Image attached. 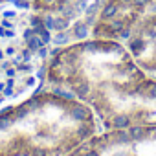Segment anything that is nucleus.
<instances>
[{"label":"nucleus","instance_id":"obj_1","mask_svg":"<svg viewBox=\"0 0 156 156\" xmlns=\"http://www.w3.org/2000/svg\"><path fill=\"white\" fill-rule=\"evenodd\" d=\"M118 13H119V4L116 2V0H108V2L103 4V8H101V11H99V19H101L103 22H107V20H110V19H116Z\"/></svg>","mask_w":156,"mask_h":156},{"label":"nucleus","instance_id":"obj_2","mask_svg":"<svg viewBox=\"0 0 156 156\" xmlns=\"http://www.w3.org/2000/svg\"><path fill=\"white\" fill-rule=\"evenodd\" d=\"M70 118L75 119V121H79V123H83V121H88L90 119V112L83 105H72L70 107Z\"/></svg>","mask_w":156,"mask_h":156},{"label":"nucleus","instance_id":"obj_3","mask_svg":"<svg viewBox=\"0 0 156 156\" xmlns=\"http://www.w3.org/2000/svg\"><path fill=\"white\" fill-rule=\"evenodd\" d=\"M108 138H110L112 143H119V145H125V143H130L132 141V138L127 132V129H114V132H110Z\"/></svg>","mask_w":156,"mask_h":156},{"label":"nucleus","instance_id":"obj_4","mask_svg":"<svg viewBox=\"0 0 156 156\" xmlns=\"http://www.w3.org/2000/svg\"><path fill=\"white\" fill-rule=\"evenodd\" d=\"M90 26L85 22V20H77L75 24H73V28H72V35H73V39H77V41H83V39H87L88 37V30Z\"/></svg>","mask_w":156,"mask_h":156},{"label":"nucleus","instance_id":"obj_5","mask_svg":"<svg viewBox=\"0 0 156 156\" xmlns=\"http://www.w3.org/2000/svg\"><path fill=\"white\" fill-rule=\"evenodd\" d=\"M72 88H73L75 98H81V99L90 94V83L87 79H81V81H77V83H72Z\"/></svg>","mask_w":156,"mask_h":156},{"label":"nucleus","instance_id":"obj_6","mask_svg":"<svg viewBox=\"0 0 156 156\" xmlns=\"http://www.w3.org/2000/svg\"><path fill=\"white\" fill-rule=\"evenodd\" d=\"M110 123H112L114 129H129L132 125V119H130L129 114H114Z\"/></svg>","mask_w":156,"mask_h":156},{"label":"nucleus","instance_id":"obj_7","mask_svg":"<svg viewBox=\"0 0 156 156\" xmlns=\"http://www.w3.org/2000/svg\"><path fill=\"white\" fill-rule=\"evenodd\" d=\"M105 28H107V31H108V35H118L123 28H125V20H121V19H110V20H107V24H105Z\"/></svg>","mask_w":156,"mask_h":156},{"label":"nucleus","instance_id":"obj_8","mask_svg":"<svg viewBox=\"0 0 156 156\" xmlns=\"http://www.w3.org/2000/svg\"><path fill=\"white\" fill-rule=\"evenodd\" d=\"M145 48V37H130L129 41V50L134 53V55H140Z\"/></svg>","mask_w":156,"mask_h":156},{"label":"nucleus","instance_id":"obj_9","mask_svg":"<svg viewBox=\"0 0 156 156\" xmlns=\"http://www.w3.org/2000/svg\"><path fill=\"white\" fill-rule=\"evenodd\" d=\"M103 48H105V42H101V41H87L85 44H81V51H85V53H98Z\"/></svg>","mask_w":156,"mask_h":156},{"label":"nucleus","instance_id":"obj_10","mask_svg":"<svg viewBox=\"0 0 156 156\" xmlns=\"http://www.w3.org/2000/svg\"><path fill=\"white\" fill-rule=\"evenodd\" d=\"M70 37H72V33H70L68 30H64V31H55V35L51 37V42H53L55 46H64V44L70 42Z\"/></svg>","mask_w":156,"mask_h":156},{"label":"nucleus","instance_id":"obj_11","mask_svg":"<svg viewBox=\"0 0 156 156\" xmlns=\"http://www.w3.org/2000/svg\"><path fill=\"white\" fill-rule=\"evenodd\" d=\"M129 134H130V138H132L134 141H140L141 138H145L147 130H145L143 125H130V127H129Z\"/></svg>","mask_w":156,"mask_h":156},{"label":"nucleus","instance_id":"obj_12","mask_svg":"<svg viewBox=\"0 0 156 156\" xmlns=\"http://www.w3.org/2000/svg\"><path fill=\"white\" fill-rule=\"evenodd\" d=\"M70 28V19L66 17H53V31H64Z\"/></svg>","mask_w":156,"mask_h":156},{"label":"nucleus","instance_id":"obj_13","mask_svg":"<svg viewBox=\"0 0 156 156\" xmlns=\"http://www.w3.org/2000/svg\"><path fill=\"white\" fill-rule=\"evenodd\" d=\"M51 96H57V98H61V99H64V101H72V99L75 98L73 92H68V90H64L62 87H53V88H51Z\"/></svg>","mask_w":156,"mask_h":156},{"label":"nucleus","instance_id":"obj_14","mask_svg":"<svg viewBox=\"0 0 156 156\" xmlns=\"http://www.w3.org/2000/svg\"><path fill=\"white\" fill-rule=\"evenodd\" d=\"M41 46H44V42H42V39H41L39 35H33L31 39L26 41V48H30L33 53H37V50H39Z\"/></svg>","mask_w":156,"mask_h":156},{"label":"nucleus","instance_id":"obj_15","mask_svg":"<svg viewBox=\"0 0 156 156\" xmlns=\"http://www.w3.org/2000/svg\"><path fill=\"white\" fill-rule=\"evenodd\" d=\"M92 132H94V129H92L90 125H81V127H77V130H75V134H77V138H79V140L90 138Z\"/></svg>","mask_w":156,"mask_h":156},{"label":"nucleus","instance_id":"obj_16","mask_svg":"<svg viewBox=\"0 0 156 156\" xmlns=\"http://www.w3.org/2000/svg\"><path fill=\"white\" fill-rule=\"evenodd\" d=\"M101 8H103V4H99L98 0L94 4H90L88 8H87V11H85V17H90V15H98L99 11H101Z\"/></svg>","mask_w":156,"mask_h":156},{"label":"nucleus","instance_id":"obj_17","mask_svg":"<svg viewBox=\"0 0 156 156\" xmlns=\"http://www.w3.org/2000/svg\"><path fill=\"white\" fill-rule=\"evenodd\" d=\"M73 8H75V11L77 13H83L85 15V11H87V8H88V2H87V0H75V2H73Z\"/></svg>","mask_w":156,"mask_h":156},{"label":"nucleus","instance_id":"obj_18","mask_svg":"<svg viewBox=\"0 0 156 156\" xmlns=\"http://www.w3.org/2000/svg\"><path fill=\"white\" fill-rule=\"evenodd\" d=\"M9 4H13L15 8H19V9H30L31 8V4H30V0H8Z\"/></svg>","mask_w":156,"mask_h":156},{"label":"nucleus","instance_id":"obj_19","mask_svg":"<svg viewBox=\"0 0 156 156\" xmlns=\"http://www.w3.org/2000/svg\"><path fill=\"white\" fill-rule=\"evenodd\" d=\"M11 127V118L9 116H0V130H6Z\"/></svg>","mask_w":156,"mask_h":156},{"label":"nucleus","instance_id":"obj_20","mask_svg":"<svg viewBox=\"0 0 156 156\" xmlns=\"http://www.w3.org/2000/svg\"><path fill=\"white\" fill-rule=\"evenodd\" d=\"M42 22H44V28L53 31V15H44L42 17Z\"/></svg>","mask_w":156,"mask_h":156},{"label":"nucleus","instance_id":"obj_21","mask_svg":"<svg viewBox=\"0 0 156 156\" xmlns=\"http://www.w3.org/2000/svg\"><path fill=\"white\" fill-rule=\"evenodd\" d=\"M130 35H132V31H130V28H127V26L118 33V37H119L121 41H130Z\"/></svg>","mask_w":156,"mask_h":156},{"label":"nucleus","instance_id":"obj_22","mask_svg":"<svg viewBox=\"0 0 156 156\" xmlns=\"http://www.w3.org/2000/svg\"><path fill=\"white\" fill-rule=\"evenodd\" d=\"M147 98H149V99H156V81H154V83H149Z\"/></svg>","mask_w":156,"mask_h":156},{"label":"nucleus","instance_id":"obj_23","mask_svg":"<svg viewBox=\"0 0 156 156\" xmlns=\"http://www.w3.org/2000/svg\"><path fill=\"white\" fill-rule=\"evenodd\" d=\"M30 24H31V28H37V26H44V22H42V17H39V15H33V17L30 19Z\"/></svg>","mask_w":156,"mask_h":156},{"label":"nucleus","instance_id":"obj_24","mask_svg":"<svg viewBox=\"0 0 156 156\" xmlns=\"http://www.w3.org/2000/svg\"><path fill=\"white\" fill-rule=\"evenodd\" d=\"M46 72H48V66H41V68L37 70L35 77H37L39 81H44V79H46Z\"/></svg>","mask_w":156,"mask_h":156},{"label":"nucleus","instance_id":"obj_25","mask_svg":"<svg viewBox=\"0 0 156 156\" xmlns=\"http://www.w3.org/2000/svg\"><path fill=\"white\" fill-rule=\"evenodd\" d=\"M37 55L41 57V59H46L48 55H50V50H48V46L44 44V46H41L39 50H37Z\"/></svg>","mask_w":156,"mask_h":156},{"label":"nucleus","instance_id":"obj_26","mask_svg":"<svg viewBox=\"0 0 156 156\" xmlns=\"http://www.w3.org/2000/svg\"><path fill=\"white\" fill-rule=\"evenodd\" d=\"M41 4H44L46 8H50V6H55V4H57V0H37V2H35V8L39 9Z\"/></svg>","mask_w":156,"mask_h":156},{"label":"nucleus","instance_id":"obj_27","mask_svg":"<svg viewBox=\"0 0 156 156\" xmlns=\"http://www.w3.org/2000/svg\"><path fill=\"white\" fill-rule=\"evenodd\" d=\"M33 35H35V30H33V28H26V30L22 31V39H24V41H28V39H31Z\"/></svg>","mask_w":156,"mask_h":156},{"label":"nucleus","instance_id":"obj_28","mask_svg":"<svg viewBox=\"0 0 156 156\" xmlns=\"http://www.w3.org/2000/svg\"><path fill=\"white\" fill-rule=\"evenodd\" d=\"M141 37H149V39H156V28H147L145 33Z\"/></svg>","mask_w":156,"mask_h":156},{"label":"nucleus","instance_id":"obj_29","mask_svg":"<svg viewBox=\"0 0 156 156\" xmlns=\"http://www.w3.org/2000/svg\"><path fill=\"white\" fill-rule=\"evenodd\" d=\"M149 2H151V0H132L130 6H134V8H145Z\"/></svg>","mask_w":156,"mask_h":156},{"label":"nucleus","instance_id":"obj_30","mask_svg":"<svg viewBox=\"0 0 156 156\" xmlns=\"http://www.w3.org/2000/svg\"><path fill=\"white\" fill-rule=\"evenodd\" d=\"M15 17H17V11L15 9H6L2 13V19H15Z\"/></svg>","mask_w":156,"mask_h":156},{"label":"nucleus","instance_id":"obj_31","mask_svg":"<svg viewBox=\"0 0 156 156\" xmlns=\"http://www.w3.org/2000/svg\"><path fill=\"white\" fill-rule=\"evenodd\" d=\"M0 26H4L6 30H13V28H15V24H13V22H9L8 19H2V20H0Z\"/></svg>","mask_w":156,"mask_h":156},{"label":"nucleus","instance_id":"obj_32","mask_svg":"<svg viewBox=\"0 0 156 156\" xmlns=\"http://www.w3.org/2000/svg\"><path fill=\"white\" fill-rule=\"evenodd\" d=\"M85 22H87L88 26H96V22H98V15H90V17H87Z\"/></svg>","mask_w":156,"mask_h":156},{"label":"nucleus","instance_id":"obj_33","mask_svg":"<svg viewBox=\"0 0 156 156\" xmlns=\"http://www.w3.org/2000/svg\"><path fill=\"white\" fill-rule=\"evenodd\" d=\"M4 51H6V57H13V55L17 53V50H15V46H8V48H6Z\"/></svg>","mask_w":156,"mask_h":156},{"label":"nucleus","instance_id":"obj_34","mask_svg":"<svg viewBox=\"0 0 156 156\" xmlns=\"http://www.w3.org/2000/svg\"><path fill=\"white\" fill-rule=\"evenodd\" d=\"M6 75H8V77H15V75H17V68L8 66V68H6Z\"/></svg>","mask_w":156,"mask_h":156},{"label":"nucleus","instance_id":"obj_35","mask_svg":"<svg viewBox=\"0 0 156 156\" xmlns=\"http://www.w3.org/2000/svg\"><path fill=\"white\" fill-rule=\"evenodd\" d=\"M2 96H4V98H11V96H13V87H8V85H6V88H4V92H2Z\"/></svg>","mask_w":156,"mask_h":156},{"label":"nucleus","instance_id":"obj_36","mask_svg":"<svg viewBox=\"0 0 156 156\" xmlns=\"http://www.w3.org/2000/svg\"><path fill=\"white\" fill-rule=\"evenodd\" d=\"M61 53H62V51H61V46H55L53 50H50V55H51V57H59Z\"/></svg>","mask_w":156,"mask_h":156},{"label":"nucleus","instance_id":"obj_37","mask_svg":"<svg viewBox=\"0 0 156 156\" xmlns=\"http://www.w3.org/2000/svg\"><path fill=\"white\" fill-rule=\"evenodd\" d=\"M31 156H48V152H46L44 149H35V151L31 152Z\"/></svg>","mask_w":156,"mask_h":156},{"label":"nucleus","instance_id":"obj_38","mask_svg":"<svg viewBox=\"0 0 156 156\" xmlns=\"http://www.w3.org/2000/svg\"><path fill=\"white\" fill-rule=\"evenodd\" d=\"M42 90H44V83H42V81H41V83H39V87H37V88H35V92H33V96H39V94H41V92H42Z\"/></svg>","mask_w":156,"mask_h":156},{"label":"nucleus","instance_id":"obj_39","mask_svg":"<svg viewBox=\"0 0 156 156\" xmlns=\"http://www.w3.org/2000/svg\"><path fill=\"white\" fill-rule=\"evenodd\" d=\"M35 81H37V77H28V79H26V87H33Z\"/></svg>","mask_w":156,"mask_h":156},{"label":"nucleus","instance_id":"obj_40","mask_svg":"<svg viewBox=\"0 0 156 156\" xmlns=\"http://www.w3.org/2000/svg\"><path fill=\"white\" fill-rule=\"evenodd\" d=\"M116 2L119 4V8H123V6H127V4H132V0H116Z\"/></svg>","mask_w":156,"mask_h":156},{"label":"nucleus","instance_id":"obj_41","mask_svg":"<svg viewBox=\"0 0 156 156\" xmlns=\"http://www.w3.org/2000/svg\"><path fill=\"white\" fill-rule=\"evenodd\" d=\"M15 37V30H6V39H13Z\"/></svg>","mask_w":156,"mask_h":156},{"label":"nucleus","instance_id":"obj_42","mask_svg":"<svg viewBox=\"0 0 156 156\" xmlns=\"http://www.w3.org/2000/svg\"><path fill=\"white\" fill-rule=\"evenodd\" d=\"M83 156H101V154H99L98 151H87V152H85Z\"/></svg>","mask_w":156,"mask_h":156},{"label":"nucleus","instance_id":"obj_43","mask_svg":"<svg viewBox=\"0 0 156 156\" xmlns=\"http://www.w3.org/2000/svg\"><path fill=\"white\" fill-rule=\"evenodd\" d=\"M13 62H15V64H20V62H22V55H17V57L13 59Z\"/></svg>","mask_w":156,"mask_h":156},{"label":"nucleus","instance_id":"obj_44","mask_svg":"<svg viewBox=\"0 0 156 156\" xmlns=\"http://www.w3.org/2000/svg\"><path fill=\"white\" fill-rule=\"evenodd\" d=\"M112 156H129V152H125V151H119V152H114Z\"/></svg>","mask_w":156,"mask_h":156},{"label":"nucleus","instance_id":"obj_45","mask_svg":"<svg viewBox=\"0 0 156 156\" xmlns=\"http://www.w3.org/2000/svg\"><path fill=\"white\" fill-rule=\"evenodd\" d=\"M0 37H6V28L0 26Z\"/></svg>","mask_w":156,"mask_h":156},{"label":"nucleus","instance_id":"obj_46","mask_svg":"<svg viewBox=\"0 0 156 156\" xmlns=\"http://www.w3.org/2000/svg\"><path fill=\"white\" fill-rule=\"evenodd\" d=\"M4 57H6V51H4V50H2V48H0V61H2V59H4Z\"/></svg>","mask_w":156,"mask_h":156},{"label":"nucleus","instance_id":"obj_47","mask_svg":"<svg viewBox=\"0 0 156 156\" xmlns=\"http://www.w3.org/2000/svg\"><path fill=\"white\" fill-rule=\"evenodd\" d=\"M4 88H6V83H0V94L4 92Z\"/></svg>","mask_w":156,"mask_h":156},{"label":"nucleus","instance_id":"obj_48","mask_svg":"<svg viewBox=\"0 0 156 156\" xmlns=\"http://www.w3.org/2000/svg\"><path fill=\"white\" fill-rule=\"evenodd\" d=\"M2 101H4V96H0V103H2Z\"/></svg>","mask_w":156,"mask_h":156},{"label":"nucleus","instance_id":"obj_49","mask_svg":"<svg viewBox=\"0 0 156 156\" xmlns=\"http://www.w3.org/2000/svg\"><path fill=\"white\" fill-rule=\"evenodd\" d=\"M0 20H2V15H0Z\"/></svg>","mask_w":156,"mask_h":156},{"label":"nucleus","instance_id":"obj_50","mask_svg":"<svg viewBox=\"0 0 156 156\" xmlns=\"http://www.w3.org/2000/svg\"><path fill=\"white\" fill-rule=\"evenodd\" d=\"M0 4H2V0H0Z\"/></svg>","mask_w":156,"mask_h":156}]
</instances>
